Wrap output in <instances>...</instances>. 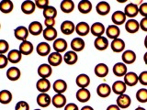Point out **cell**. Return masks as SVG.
Masks as SVG:
<instances>
[{
	"mask_svg": "<svg viewBox=\"0 0 147 110\" xmlns=\"http://www.w3.org/2000/svg\"><path fill=\"white\" fill-rule=\"evenodd\" d=\"M37 104L40 107H48L52 104V98L47 93H40L37 96Z\"/></svg>",
	"mask_w": 147,
	"mask_h": 110,
	"instance_id": "7c38bea8",
	"label": "cell"
},
{
	"mask_svg": "<svg viewBox=\"0 0 147 110\" xmlns=\"http://www.w3.org/2000/svg\"><path fill=\"white\" fill-rule=\"evenodd\" d=\"M21 72L20 70L18 67H10L7 71V77L8 80H10L12 82L18 81L20 78Z\"/></svg>",
	"mask_w": 147,
	"mask_h": 110,
	"instance_id": "8d00e7d4",
	"label": "cell"
},
{
	"mask_svg": "<svg viewBox=\"0 0 147 110\" xmlns=\"http://www.w3.org/2000/svg\"><path fill=\"white\" fill-rule=\"evenodd\" d=\"M7 60L11 63H18L21 61L22 54L18 50H11L7 52Z\"/></svg>",
	"mask_w": 147,
	"mask_h": 110,
	"instance_id": "d590c367",
	"label": "cell"
},
{
	"mask_svg": "<svg viewBox=\"0 0 147 110\" xmlns=\"http://www.w3.org/2000/svg\"><path fill=\"white\" fill-rule=\"evenodd\" d=\"M76 84L79 88H87L90 85V77L86 73H81V74L77 75Z\"/></svg>",
	"mask_w": 147,
	"mask_h": 110,
	"instance_id": "4316f807",
	"label": "cell"
},
{
	"mask_svg": "<svg viewBox=\"0 0 147 110\" xmlns=\"http://www.w3.org/2000/svg\"><path fill=\"white\" fill-rule=\"evenodd\" d=\"M106 110H121V108H119L117 105H110L107 107Z\"/></svg>",
	"mask_w": 147,
	"mask_h": 110,
	"instance_id": "f5cc1de1",
	"label": "cell"
},
{
	"mask_svg": "<svg viewBox=\"0 0 147 110\" xmlns=\"http://www.w3.org/2000/svg\"><path fill=\"white\" fill-rule=\"evenodd\" d=\"M36 52L41 57L47 56V55L49 56V54L51 53V46L48 42L42 41V42H40L38 45H37Z\"/></svg>",
	"mask_w": 147,
	"mask_h": 110,
	"instance_id": "f1b7e54d",
	"label": "cell"
},
{
	"mask_svg": "<svg viewBox=\"0 0 147 110\" xmlns=\"http://www.w3.org/2000/svg\"><path fill=\"white\" fill-rule=\"evenodd\" d=\"M113 73L118 77H124V75L128 72L127 65L123 62H117L114 64L112 68Z\"/></svg>",
	"mask_w": 147,
	"mask_h": 110,
	"instance_id": "d4e9b609",
	"label": "cell"
},
{
	"mask_svg": "<svg viewBox=\"0 0 147 110\" xmlns=\"http://www.w3.org/2000/svg\"><path fill=\"white\" fill-rule=\"evenodd\" d=\"M63 61V58L59 52H51L48 56V64H50L52 67H56L59 66Z\"/></svg>",
	"mask_w": 147,
	"mask_h": 110,
	"instance_id": "8fae6325",
	"label": "cell"
},
{
	"mask_svg": "<svg viewBox=\"0 0 147 110\" xmlns=\"http://www.w3.org/2000/svg\"><path fill=\"white\" fill-rule=\"evenodd\" d=\"M64 110H80V109L77 107V105L74 103H69L66 104V105L64 107Z\"/></svg>",
	"mask_w": 147,
	"mask_h": 110,
	"instance_id": "816d5d0a",
	"label": "cell"
},
{
	"mask_svg": "<svg viewBox=\"0 0 147 110\" xmlns=\"http://www.w3.org/2000/svg\"><path fill=\"white\" fill-rule=\"evenodd\" d=\"M30 34L33 36H39L40 33L43 32V26L39 21H32L28 27Z\"/></svg>",
	"mask_w": 147,
	"mask_h": 110,
	"instance_id": "d6986e66",
	"label": "cell"
},
{
	"mask_svg": "<svg viewBox=\"0 0 147 110\" xmlns=\"http://www.w3.org/2000/svg\"><path fill=\"white\" fill-rule=\"evenodd\" d=\"M125 47H126V44L124 42V40L119 38L111 40V43H110V48H111L112 52L116 53L123 52L124 50H125Z\"/></svg>",
	"mask_w": 147,
	"mask_h": 110,
	"instance_id": "4fadbf2b",
	"label": "cell"
},
{
	"mask_svg": "<svg viewBox=\"0 0 147 110\" xmlns=\"http://www.w3.org/2000/svg\"><path fill=\"white\" fill-rule=\"evenodd\" d=\"M60 8L63 13L69 14L73 12L75 9V3L72 0H63L60 4Z\"/></svg>",
	"mask_w": 147,
	"mask_h": 110,
	"instance_id": "74e56055",
	"label": "cell"
},
{
	"mask_svg": "<svg viewBox=\"0 0 147 110\" xmlns=\"http://www.w3.org/2000/svg\"><path fill=\"white\" fill-rule=\"evenodd\" d=\"M136 59H137L136 53L131 50H126L122 52L121 60L122 62L125 63L126 65L127 64H132L133 62H135Z\"/></svg>",
	"mask_w": 147,
	"mask_h": 110,
	"instance_id": "9a60e30c",
	"label": "cell"
},
{
	"mask_svg": "<svg viewBox=\"0 0 147 110\" xmlns=\"http://www.w3.org/2000/svg\"><path fill=\"white\" fill-rule=\"evenodd\" d=\"M111 20L113 22V25H116L119 27L121 25H123L124 23L127 21V17H126L125 14H124L123 11L118 10V11H115L112 14Z\"/></svg>",
	"mask_w": 147,
	"mask_h": 110,
	"instance_id": "52a82bcc",
	"label": "cell"
},
{
	"mask_svg": "<svg viewBox=\"0 0 147 110\" xmlns=\"http://www.w3.org/2000/svg\"><path fill=\"white\" fill-rule=\"evenodd\" d=\"M144 47L147 49V35L145 36V38H144Z\"/></svg>",
	"mask_w": 147,
	"mask_h": 110,
	"instance_id": "9f6ffc18",
	"label": "cell"
},
{
	"mask_svg": "<svg viewBox=\"0 0 147 110\" xmlns=\"http://www.w3.org/2000/svg\"><path fill=\"white\" fill-rule=\"evenodd\" d=\"M9 50V44L7 40H0V54H5L8 52Z\"/></svg>",
	"mask_w": 147,
	"mask_h": 110,
	"instance_id": "7bdbcfd3",
	"label": "cell"
},
{
	"mask_svg": "<svg viewBox=\"0 0 147 110\" xmlns=\"http://www.w3.org/2000/svg\"><path fill=\"white\" fill-rule=\"evenodd\" d=\"M139 82L142 85H147V71L142 72L139 75Z\"/></svg>",
	"mask_w": 147,
	"mask_h": 110,
	"instance_id": "7dc6e473",
	"label": "cell"
},
{
	"mask_svg": "<svg viewBox=\"0 0 147 110\" xmlns=\"http://www.w3.org/2000/svg\"><path fill=\"white\" fill-rule=\"evenodd\" d=\"M44 25H45L46 28H54L55 18H45Z\"/></svg>",
	"mask_w": 147,
	"mask_h": 110,
	"instance_id": "681fc988",
	"label": "cell"
},
{
	"mask_svg": "<svg viewBox=\"0 0 147 110\" xmlns=\"http://www.w3.org/2000/svg\"><path fill=\"white\" fill-rule=\"evenodd\" d=\"M43 38L47 41L55 40L57 39V30L55 28H45L42 32Z\"/></svg>",
	"mask_w": 147,
	"mask_h": 110,
	"instance_id": "836d02e7",
	"label": "cell"
},
{
	"mask_svg": "<svg viewBox=\"0 0 147 110\" xmlns=\"http://www.w3.org/2000/svg\"><path fill=\"white\" fill-rule=\"evenodd\" d=\"M78 11L82 14H88L91 12L92 8H93V5L88 0H82L78 3Z\"/></svg>",
	"mask_w": 147,
	"mask_h": 110,
	"instance_id": "e575fe53",
	"label": "cell"
},
{
	"mask_svg": "<svg viewBox=\"0 0 147 110\" xmlns=\"http://www.w3.org/2000/svg\"><path fill=\"white\" fill-rule=\"evenodd\" d=\"M15 110H30V105L26 101H20L17 103Z\"/></svg>",
	"mask_w": 147,
	"mask_h": 110,
	"instance_id": "ee69618b",
	"label": "cell"
},
{
	"mask_svg": "<svg viewBox=\"0 0 147 110\" xmlns=\"http://www.w3.org/2000/svg\"><path fill=\"white\" fill-rule=\"evenodd\" d=\"M33 50H34L33 44L29 40L22 41L20 44V48H18V50H20L22 55H30L33 52Z\"/></svg>",
	"mask_w": 147,
	"mask_h": 110,
	"instance_id": "4dcf8cb0",
	"label": "cell"
},
{
	"mask_svg": "<svg viewBox=\"0 0 147 110\" xmlns=\"http://www.w3.org/2000/svg\"><path fill=\"white\" fill-rule=\"evenodd\" d=\"M8 60L7 57L5 54H0V69H4L7 66L8 63Z\"/></svg>",
	"mask_w": 147,
	"mask_h": 110,
	"instance_id": "c3c4849f",
	"label": "cell"
},
{
	"mask_svg": "<svg viewBox=\"0 0 147 110\" xmlns=\"http://www.w3.org/2000/svg\"><path fill=\"white\" fill-rule=\"evenodd\" d=\"M37 72H38V75L40 78L48 79L53 73V68L48 63H42L39 66L38 70H37Z\"/></svg>",
	"mask_w": 147,
	"mask_h": 110,
	"instance_id": "3957f363",
	"label": "cell"
},
{
	"mask_svg": "<svg viewBox=\"0 0 147 110\" xmlns=\"http://www.w3.org/2000/svg\"><path fill=\"white\" fill-rule=\"evenodd\" d=\"M76 34L78 36L81 37H85L90 32V26L88 25V23H86L85 21H81L79 23H77L76 25Z\"/></svg>",
	"mask_w": 147,
	"mask_h": 110,
	"instance_id": "9c48e42d",
	"label": "cell"
},
{
	"mask_svg": "<svg viewBox=\"0 0 147 110\" xmlns=\"http://www.w3.org/2000/svg\"><path fill=\"white\" fill-rule=\"evenodd\" d=\"M13 95L12 93L8 90L0 91V103L3 105H7L12 101Z\"/></svg>",
	"mask_w": 147,
	"mask_h": 110,
	"instance_id": "ab89813d",
	"label": "cell"
},
{
	"mask_svg": "<svg viewBox=\"0 0 147 110\" xmlns=\"http://www.w3.org/2000/svg\"><path fill=\"white\" fill-rule=\"evenodd\" d=\"M123 82L127 86H135L139 82V77L134 72H128L123 77Z\"/></svg>",
	"mask_w": 147,
	"mask_h": 110,
	"instance_id": "8992f818",
	"label": "cell"
},
{
	"mask_svg": "<svg viewBox=\"0 0 147 110\" xmlns=\"http://www.w3.org/2000/svg\"><path fill=\"white\" fill-rule=\"evenodd\" d=\"M34 110H41V109H38V108H37V109H34Z\"/></svg>",
	"mask_w": 147,
	"mask_h": 110,
	"instance_id": "680465c9",
	"label": "cell"
},
{
	"mask_svg": "<svg viewBox=\"0 0 147 110\" xmlns=\"http://www.w3.org/2000/svg\"><path fill=\"white\" fill-rule=\"evenodd\" d=\"M44 18H55L57 16V9L53 6H49L43 9Z\"/></svg>",
	"mask_w": 147,
	"mask_h": 110,
	"instance_id": "60d3db41",
	"label": "cell"
},
{
	"mask_svg": "<svg viewBox=\"0 0 147 110\" xmlns=\"http://www.w3.org/2000/svg\"><path fill=\"white\" fill-rule=\"evenodd\" d=\"M144 63L145 64H147V52L144 53Z\"/></svg>",
	"mask_w": 147,
	"mask_h": 110,
	"instance_id": "11a10c76",
	"label": "cell"
},
{
	"mask_svg": "<svg viewBox=\"0 0 147 110\" xmlns=\"http://www.w3.org/2000/svg\"><path fill=\"white\" fill-rule=\"evenodd\" d=\"M134 110H146L144 107H137V108H135Z\"/></svg>",
	"mask_w": 147,
	"mask_h": 110,
	"instance_id": "6f0895ef",
	"label": "cell"
},
{
	"mask_svg": "<svg viewBox=\"0 0 147 110\" xmlns=\"http://www.w3.org/2000/svg\"><path fill=\"white\" fill-rule=\"evenodd\" d=\"M111 90L113 93L116 94L117 95H121L125 94V92L127 90V85H125V82L123 81L118 80L113 82V85L111 86Z\"/></svg>",
	"mask_w": 147,
	"mask_h": 110,
	"instance_id": "ffe728a7",
	"label": "cell"
},
{
	"mask_svg": "<svg viewBox=\"0 0 147 110\" xmlns=\"http://www.w3.org/2000/svg\"><path fill=\"white\" fill-rule=\"evenodd\" d=\"M139 14L144 17H147V2L142 3L139 6Z\"/></svg>",
	"mask_w": 147,
	"mask_h": 110,
	"instance_id": "bcb514c9",
	"label": "cell"
},
{
	"mask_svg": "<svg viewBox=\"0 0 147 110\" xmlns=\"http://www.w3.org/2000/svg\"><path fill=\"white\" fill-rule=\"evenodd\" d=\"M52 104L54 107L62 108L66 105V97L63 94H55L52 98Z\"/></svg>",
	"mask_w": 147,
	"mask_h": 110,
	"instance_id": "30bf717a",
	"label": "cell"
},
{
	"mask_svg": "<svg viewBox=\"0 0 147 110\" xmlns=\"http://www.w3.org/2000/svg\"><path fill=\"white\" fill-rule=\"evenodd\" d=\"M136 99L140 103H147V89L141 88L136 92Z\"/></svg>",
	"mask_w": 147,
	"mask_h": 110,
	"instance_id": "b9f144b4",
	"label": "cell"
},
{
	"mask_svg": "<svg viewBox=\"0 0 147 110\" xmlns=\"http://www.w3.org/2000/svg\"><path fill=\"white\" fill-rule=\"evenodd\" d=\"M139 23H140V29L142 31L147 32V17H142Z\"/></svg>",
	"mask_w": 147,
	"mask_h": 110,
	"instance_id": "f907efd6",
	"label": "cell"
},
{
	"mask_svg": "<svg viewBox=\"0 0 147 110\" xmlns=\"http://www.w3.org/2000/svg\"><path fill=\"white\" fill-rule=\"evenodd\" d=\"M35 8V2L31 1V0H26L21 4V10L26 15H30V14L34 13Z\"/></svg>",
	"mask_w": 147,
	"mask_h": 110,
	"instance_id": "d6a6232c",
	"label": "cell"
},
{
	"mask_svg": "<svg viewBox=\"0 0 147 110\" xmlns=\"http://www.w3.org/2000/svg\"><path fill=\"white\" fill-rule=\"evenodd\" d=\"M49 0H36L35 6L40 9H45L47 7H49Z\"/></svg>",
	"mask_w": 147,
	"mask_h": 110,
	"instance_id": "f6af8a7d",
	"label": "cell"
},
{
	"mask_svg": "<svg viewBox=\"0 0 147 110\" xmlns=\"http://www.w3.org/2000/svg\"><path fill=\"white\" fill-rule=\"evenodd\" d=\"M123 12L126 15V17H129V19L134 18L139 14V6L134 3H129L125 6Z\"/></svg>",
	"mask_w": 147,
	"mask_h": 110,
	"instance_id": "6da1fadb",
	"label": "cell"
},
{
	"mask_svg": "<svg viewBox=\"0 0 147 110\" xmlns=\"http://www.w3.org/2000/svg\"><path fill=\"white\" fill-rule=\"evenodd\" d=\"M0 29H1V24H0Z\"/></svg>",
	"mask_w": 147,
	"mask_h": 110,
	"instance_id": "91938a15",
	"label": "cell"
},
{
	"mask_svg": "<svg viewBox=\"0 0 147 110\" xmlns=\"http://www.w3.org/2000/svg\"><path fill=\"white\" fill-rule=\"evenodd\" d=\"M109 66L106 63H103V62L98 63L95 66V69H94L95 74L99 78L106 77L109 74Z\"/></svg>",
	"mask_w": 147,
	"mask_h": 110,
	"instance_id": "2e32d148",
	"label": "cell"
},
{
	"mask_svg": "<svg viewBox=\"0 0 147 110\" xmlns=\"http://www.w3.org/2000/svg\"><path fill=\"white\" fill-rule=\"evenodd\" d=\"M125 30L128 33L134 34L140 30V23L135 18H131L125 22Z\"/></svg>",
	"mask_w": 147,
	"mask_h": 110,
	"instance_id": "5b68a950",
	"label": "cell"
},
{
	"mask_svg": "<svg viewBox=\"0 0 147 110\" xmlns=\"http://www.w3.org/2000/svg\"><path fill=\"white\" fill-rule=\"evenodd\" d=\"M106 35H107V38L110 40H115L118 39L119 36L121 35V30L116 25H109L107 29H106Z\"/></svg>",
	"mask_w": 147,
	"mask_h": 110,
	"instance_id": "44dd1931",
	"label": "cell"
},
{
	"mask_svg": "<svg viewBox=\"0 0 147 110\" xmlns=\"http://www.w3.org/2000/svg\"><path fill=\"white\" fill-rule=\"evenodd\" d=\"M109 40L108 38H106L104 36L98 37V38H96L95 41H94V46L95 48L98 50H105L109 48Z\"/></svg>",
	"mask_w": 147,
	"mask_h": 110,
	"instance_id": "83f0119b",
	"label": "cell"
},
{
	"mask_svg": "<svg viewBox=\"0 0 147 110\" xmlns=\"http://www.w3.org/2000/svg\"><path fill=\"white\" fill-rule=\"evenodd\" d=\"M53 89L56 94H63L67 90V82L63 79H58L53 82Z\"/></svg>",
	"mask_w": 147,
	"mask_h": 110,
	"instance_id": "1f68e13d",
	"label": "cell"
},
{
	"mask_svg": "<svg viewBox=\"0 0 147 110\" xmlns=\"http://www.w3.org/2000/svg\"><path fill=\"white\" fill-rule=\"evenodd\" d=\"M51 82L48 79H43V78H40L36 82V88L40 93H47L51 89Z\"/></svg>",
	"mask_w": 147,
	"mask_h": 110,
	"instance_id": "603a6c76",
	"label": "cell"
},
{
	"mask_svg": "<svg viewBox=\"0 0 147 110\" xmlns=\"http://www.w3.org/2000/svg\"><path fill=\"white\" fill-rule=\"evenodd\" d=\"M14 4L10 0H3L0 2V11L4 14H9L13 11Z\"/></svg>",
	"mask_w": 147,
	"mask_h": 110,
	"instance_id": "f35d334b",
	"label": "cell"
},
{
	"mask_svg": "<svg viewBox=\"0 0 147 110\" xmlns=\"http://www.w3.org/2000/svg\"><path fill=\"white\" fill-rule=\"evenodd\" d=\"M106 32V29L103 23L101 22H95L90 26V33L95 36L96 38L103 36V34Z\"/></svg>",
	"mask_w": 147,
	"mask_h": 110,
	"instance_id": "7a4b0ae2",
	"label": "cell"
},
{
	"mask_svg": "<svg viewBox=\"0 0 147 110\" xmlns=\"http://www.w3.org/2000/svg\"><path fill=\"white\" fill-rule=\"evenodd\" d=\"M53 48L54 49V50L56 52H59V53L64 52L67 49V41L64 39L57 38L53 41Z\"/></svg>",
	"mask_w": 147,
	"mask_h": 110,
	"instance_id": "484cf974",
	"label": "cell"
},
{
	"mask_svg": "<svg viewBox=\"0 0 147 110\" xmlns=\"http://www.w3.org/2000/svg\"><path fill=\"white\" fill-rule=\"evenodd\" d=\"M96 11L100 16H107L110 12V5L107 1H100L96 4Z\"/></svg>",
	"mask_w": 147,
	"mask_h": 110,
	"instance_id": "7402d4cb",
	"label": "cell"
},
{
	"mask_svg": "<svg viewBox=\"0 0 147 110\" xmlns=\"http://www.w3.org/2000/svg\"><path fill=\"white\" fill-rule=\"evenodd\" d=\"M29 34H30L29 30H28V28L24 26L18 27L15 29V30H14V36H15V38L18 40H21V42L27 40Z\"/></svg>",
	"mask_w": 147,
	"mask_h": 110,
	"instance_id": "277c9868",
	"label": "cell"
},
{
	"mask_svg": "<svg viewBox=\"0 0 147 110\" xmlns=\"http://www.w3.org/2000/svg\"><path fill=\"white\" fill-rule=\"evenodd\" d=\"M60 30H61V32L64 35H71L76 30V25L71 20H65L61 24Z\"/></svg>",
	"mask_w": 147,
	"mask_h": 110,
	"instance_id": "e0dca14e",
	"label": "cell"
},
{
	"mask_svg": "<svg viewBox=\"0 0 147 110\" xmlns=\"http://www.w3.org/2000/svg\"><path fill=\"white\" fill-rule=\"evenodd\" d=\"M111 87L108 84H100L98 87H96V94L99 96V97L106 98L108 96L110 95L111 94Z\"/></svg>",
	"mask_w": 147,
	"mask_h": 110,
	"instance_id": "cb8c5ba5",
	"label": "cell"
},
{
	"mask_svg": "<svg viewBox=\"0 0 147 110\" xmlns=\"http://www.w3.org/2000/svg\"><path fill=\"white\" fill-rule=\"evenodd\" d=\"M80 110H94V108L90 107V105H85V107H83Z\"/></svg>",
	"mask_w": 147,
	"mask_h": 110,
	"instance_id": "db71d44e",
	"label": "cell"
},
{
	"mask_svg": "<svg viewBox=\"0 0 147 110\" xmlns=\"http://www.w3.org/2000/svg\"><path fill=\"white\" fill-rule=\"evenodd\" d=\"M116 105L119 108H123V109H126L129 107H131V99L130 97V95H128L126 94H123L121 95H118V98L116 101Z\"/></svg>",
	"mask_w": 147,
	"mask_h": 110,
	"instance_id": "5bb4252c",
	"label": "cell"
},
{
	"mask_svg": "<svg viewBox=\"0 0 147 110\" xmlns=\"http://www.w3.org/2000/svg\"><path fill=\"white\" fill-rule=\"evenodd\" d=\"M76 97L80 103H86L91 98V93L87 88H79L76 94Z\"/></svg>",
	"mask_w": 147,
	"mask_h": 110,
	"instance_id": "ba28073f",
	"label": "cell"
},
{
	"mask_svg": "<svg viewBox=\"0 0 147 110\" xmlns=\"http://www.w3.org/2000/svg\"><path fill=\"white\" fill-rule=\"evenodd\" d=\"M63 62L68 65H74L78 61V55L74 50H68L63 55Z\"/></svg>",
	"mask_w": 147,
	"mask_h": 110,
	"instance_id": "f546056e",
	"label": "cell"
},
{
	"mask_svg": "<svg viewBox=\"0 0 147 110\" xmlns=\"http://www.w3.org/2000/svg\"><path fill=\"white\" fill-rule=\"evenodd\" d=\"M70 46H71L72 50H74V52L77 53L79 52H82V50L85 49L86 43H85V40L82 38L77 37V38H75V39L72 40Z\"/></svg>",
	"mask_w": 147,
	"mask_h": 110,
	"instance_id": "ac0fdd59",
	"label": "cell"
}]
</instances>
